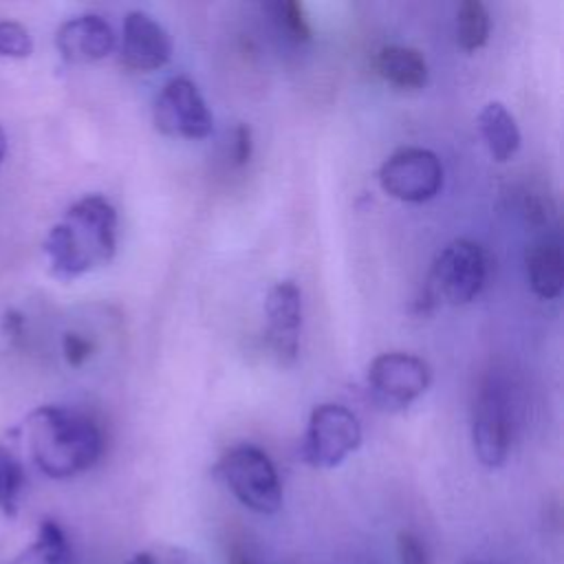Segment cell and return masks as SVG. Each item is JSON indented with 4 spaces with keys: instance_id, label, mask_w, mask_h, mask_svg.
Wrapping results in <instances>:
<instances>
[{
    "instance_id": "28",
    "label": "cell",
    "mask_w": 564,
    "mask_h": 564,
    "mask_svg": "<svg viewBox=\"0 0 564 564\" xmlns=\"http://www.w3.org/2000/svg\"><path fill=\"white\" fill-rule=\"evenodd\" d=\"M4 154H7V137H4V130L0 128V163L4 161Z\"/></svg>"
},
{
    "instance_id": "25",
    "label": "cell",
    "mask_w": 564,
    "mask_h": 564,
    "mask_svg": "<svg viewBox=\"0 0 564 564\" xmlns=\"http://www.w3.org/2000/svg\"><path fill=\"white\" fill-rule=\"evenodd\" d=\"M156 564H196V557L178 546H156L152 549Z\"/></svg>"
},
{
    "instance_id": "10",
    "label": "cell",
    "mask_w": 564,
    "mask_h": 564,
    "mask_svg": "<svg viewBox=\"0 0 564 564\" xmlns=\"http://www.w3.org/2000/svg\"><path fill=\"white\" fill-rule=\"evenodd\" d=\"M267 341L278 364L291 366L300 352L302 293L295 282L282 280L273 284L264 300Z\"/></svg>"
},
{
    "instance_id": "20",
    "label": "cell",
    "mask_w": 564,
    "mask_h": 564,
    "mask_svg": "<svg viewBox=\"0 0 564 564\" xmlns=\"http://www.w3.org/2000/svg\"><path fill=\"white\" fill-rule=\"evenodd\" d=\"M33 51V40L20 22H0V55L4 57H26Z\"/></svg>"
},
{
    "instance_id": "24",
    "label": "cell",
    "mask_w": 564,
    "mask_h": 564,
    "mask_svg": "<svg viewBox=\"0 0 564 564\" xmlns=\"http://www.w3.org/2000/svg\"><path fill=\"white\" fill-rule=\"evenodd\" d=\"M251 150H253V141H251V128L247 123L236 126L234 132V148H231V156H234V165H245L251 159Z\"/></svg>"
},
{
    "instance_id": "1",
    "label": "cell",
    "mask_w": 564,
    "mask_h": 564,
    "mask_svg": "<svg viewBox=\"0 0 564 564\" xmlns=\"http://www.w3.org/2000/svg\"><path fill=\"white\" fill-rule=\"evenodd\" d=\"M115 251L117 212L101 194H88L73 203L44 238L51 273L59 280H75L108 264Z\"/></svg>"
},
{
    "instance_id": "26",
    "label": "cell",
    "mask_w": 564,
    "mask_h": 564,
    "mask_svg": "<svg viewBox=\"0 0 564 564\" xmlns=\"http://www.w3.org/2000/svg\"><path fill=\"white\" fill-rule=\"evenodd\" d=\"M4 328H7L13 337L20 335V330H22V317H20L15 311H9L7 317H4Z\"/></svg>"
},
{
    "instance_id": "8",
    "label": "cell",
    "mask_w": 564,
    "mask_h": 564,
    "mask_svg": "<svg viewBox=\"0 0 564 564\" xmlns=\"http://www.w3.org/2000/svg\"><path fill=\"white\" fill-rule=\"evenodd\" d=\"M154 126L167 137L196 141L214 132V117L198 86L189 77L176 75L156 95Z\"/></svg>"
},
{
    "instance_id": "13",
    "label": "cell",
    "mask_w": 564,
    "mask_h": 564,
    "mask_svg": "<svg viewBox=\"0 0 564 564\" xmlns=\"http://www.w3.org/2000/svg\"><path fill=\"white\" fill-rule=\"evenodd\" d=\"M527 280L540 300H555L564 289V253L557 238H540L524 253Z\"/></svg>"
},
{
    "instance_id": "12",
    "label": "cell",
    "mask_w": 564,
    "mask_h": 564,
    "mask_svg": "<svg viewBox=\"0 0 564 564\" xmlns=\"http://www.w3.org/2000/svg\"><path fill=\"white\" fill-rule=\"evenodd\" d=\"M59 55L73 64L104 59L115 48V31L101 15H77L66 20L55 35Z\"/></svg>"
},
{
    "instance_id": "27",
    "label": "cell",
    "mask_w": 564,
    "mask_h": 564,
    "mask_svg": "<svg viewBox=\"0 0 564 564\" xmlns=\"http://www.w3.org/2000/svg\"><path fill=\"white\" fill-rule=\"evenodd\" d=\"M126 564H156V557L154 551H139Z\"/></svg>"
},
{
    "instance_id": "22",
    "label": "cell",
    "mask_w": 564,
    "mask_h": 564,
    "mask_svg": "<svg viewBox=\"0 0 564 564\" xmlns=\"http://www.w3.org/2000/svg\"><path fill=\"white\" fill-rule=\"evenodd\" d=\"M397 564H427L421 540L410 531L397 533Z\"/></svg>"
},
{
    "instance_id": "29",
    "label": "cell",
    "mask_w": 564,
    "mask_h": 564,
    "mask_svg": "<svg viewBox=\"0 0 564 564\" xmlns=\"http://www.w3.org/2000/svg\"><path fill=\"white\" fill-rule=\"evenodd\" d=\"M231 564H251V562H249V557H247V555L236 553V555H234V560H231Z\"/></svg>"
},
{
    "instance_id": "23",
    "label": "cell",
    "mask_w": 564,
    "mask_h": 564,
    "mask_svg": "<svg viewBox=\"0 0 564 564\" xmlns=\"http://www.w3.org/2000/svg\"><path fill=\"white\" fill-rule=\"evenodd\" d=\"M524 212H527V220L535 227L549 225L551 216H553V203L549 200V196H540V194H529L524 200Z\"/></svg>"
},
{
    "instance_id": "21",
    "label": "cell",
    "mask_w": 564,
    "mask_h": 564,
    "mask_svg": "<svg viewBox=\"0 0 564 564\" xmlns=\"http://www.w3.org/2000/svg\"><path fill=\"white\" fill-rule=\"evenodd\" d=\"M62 352H64V359H66V364L70 368H79L95 352V341L84 337V335H79V333L68 330L62 337Z\"/></svg>"
},
{
    "instance_id": "6",
    "label": "cell",
    "mask_w": 564,
    "mask_h": 564,
    "mask_svg": "<svg viewBox=\"0 0 564 564\" xmlns=\"http://www.w3.org/2000/svg\"><path fill=\"white\" fill-rule=\"evenodd\" d=\"M432 370L427 361L410 352H381L366 372L368 392L383 410L410 408L430 388Z\"/></svg>"
},
{
    "instance_id": "11",
    "label": "cell",
    "mask_w": 564,
    "mask_h": 564,
    "mask_svg": "<svg viewBox=\"0 0 564 564\" xmlns=\"http://www.w3.org/2000/svg\"><path fill=\"white\" fill-rule=\"evenodd\" d=\"M170 33L145 11H130L123 20L121 62L130 70L150 73L170 62Z\"/></svg>"
},
{
    "instance_id": "18",
    "label": "cell",
    "mask_w": 564,
    "mask_h": 564,
    "mask_svg": "<svg viewBox=\"0 0 564 564\" xmlns=\"http://www.w3.org/2000/svg\"><path fill=\"white\" fill-rule=\"evenodd\" d=\"M24 487V471L20 460L0 445V511L9 518L18 513L20 491Z\"/></svg>"
},
{
    "instance_id": "3",
    "label": "cell",
    "mask_w": 564,
    "mask_h": 564,
    "mask_svg": "<svg viewBox=\"0 0 564 564\" xmlns=\"http://www.w3.org/2000/svg\"><path fill=\"white\" fill-rule=\"evenodd\" d=\"M485 278L487 258L482 247L469 238H456L436 253L427 273L421 308H430L438 302L449 306L469 304L482 291Z\"/></svg>"
},
{
    "instance_id": "15",
    "label": "cell",
    "mask_w": 564,
    "mask_h": 564,
    "mask_svg": "<svg viewBox=\"0 0 564 564\" xmlns=\"http://www.w3.org/2000/svg\"><path fill=\"white\" fill-rule=\"evenodd\" d=\"M480 137L494 161H509L520 148V128L500 101H489L478 115Z\"/></svg>"
},
{
    "instance_id": "14",
    "label": "cell",
    "mask_w": 564,
    "mask_h": 564,
    "mask_svg": "<svg viewBox=\"0 0 564 564\" xmlns=\"http://www.w3.org/2000/svg\"><path fill=\"white\" fill-rule=\"evenodd\" d=\"M379 77L399 90H419L427 84V62L419 48L403 44H388L375 57Z\"/></svg>"
},
{
    "instance_id": "4",
    "label": "cell",
    "mask_w": 564,
    "mask_h": 564,
    "mask_svg": "<svg viewBox=\"0 0 564 564\" xmlns=\"http://www.w3.org/2000/svg\"><path fill=\"white\" fill-rule=\"evenodd\" d=\"M216 474L242 507L262 516L282 507L280 476L264 449L251 443L234 445L216 463Z\"/></svg>"
},
{
    "instance_id": "19",
    "label": "cell",
    "mask_w": 564,
    "mask_h": 564,
    "mask_svg": "<svg viewBox=\"0 0 564 564\" xmlns=\"http://www.w3.org/2000/svg\"><path fill=\"white\" fill-rule=\"evenodd\" d=\"M273 15V22L295 42H306L313 35V29L308 24L304 4L297 0H280L267 7Z\"/></svg>"
},
{
    "instance_id": "5",
    "label": "cell",
    "mask_w": 564,
    "mask_h": 564,
    "mask_svg": "<svg viewBox=\"0 0 564 564\" xmlns=\"http://www.w3.org/2000/svg\"><path fill=\"white\" fill-rule=\"evenodd\" d=\"M361 445V425L341 403H319L308 416L302 438V460L317 469L341 465Z\"/></svg>"
},
{
    "instance_id": "16",
    "label": "cell",
    "mask_w": 564,
    "mask_h": 564,
    "mask_svg": "<svg viewBox=\"0 0 564 564\" xmlns=\"http://www.w3.org/2000/svg\"><path fill=\"white\" fill-rule=\"evenodd\" d=\"M9 564H73V549L55 520H42L35 540Z\"/></svg>"
},
{
    "instance_id": "7",
    "label": "cell",
    "mask_w": 564,
    "mask_h": 564,
    "mask_svg": "<svg viewBox=\"0 0 564 564\" xmlns=\"http://www.w3.org/2000/svg\"><path fill=\"white\" fill-rule=\"evenodd\" d=\"M377 176L388 196L403 203H425L443 185V165L432 150L405 145L381 163Z\"/></svg>"
},
{
    "instance_id": "2",
    "label": "cell",
    "mask_w": 564,
    "mask_h": 564,
    "mask_svg": "<svg viewBox=\"0 0 564 564\" xmlns=\"http://www.w3.org/2000/svg\"><path fill=\"white\" fill-rule=\"evenodd\" d=\"M29 449L51 478H70L90 469L104 452L99 425L70 408L42 405L26 419Z\"/></svg>"
},
{
    "instance_id": "17",
    "label": "cell",
    "mask_w": 564,
    "mask_h": 564,
    "mask_svg": "<svg viewBox=\"0 0 564 564\" xmlns=\"http://www.w3.org/2000/svg\"><path fill=\"white\" fill-rule=\"evenodd\" d=\"M491 31L489 11L480 0H463L456 11V42L463 51H478Z\"/></svg>"
},
{
    "instance_id": "9",
    "label": "cell",
    "mask_w": 564,
    "mask_h": 564,
    "mask_svg": "<svg viewBox=\"0 0 564 564\" xmlns=\"http://www.w3.org/2000/svg\"><path fill=\"white\" fill-rule=\"evenodd\" d=\"M511 410L505 388L496 379H487L471 410V443L478 460L498 469L511 449Z\"/></svg>"
}]
</instances>
